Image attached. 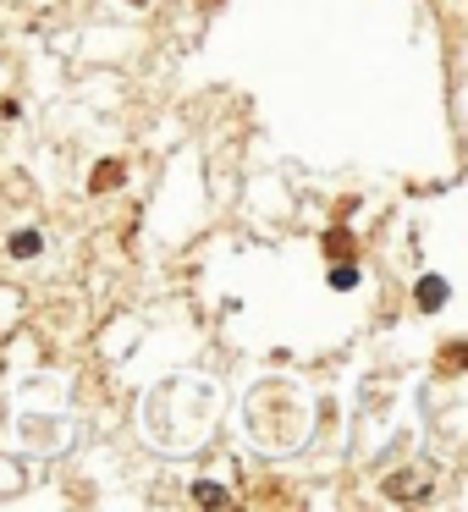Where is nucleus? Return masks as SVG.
Returning a JSON list of instances; mask_svg holds the SVG:
<instances>
[{"label": "nucleus", "instance_id": "nucleus-1", "mask_svg": "<svg viewBox=\"0 0 468 512\" xmlns=\"http://www.w3.org/2000/svg\"><path fill=\"white\" fill-rule=\"evenodd\" d=\"M413 298H419V309H441V303H446V281L441 276L419 281V292H413Z\"/></svg>", "mask_w": 468, "mask_h": 512}, {"label": "nucleus", "instance_id": "nucleus-2", "mask_svg": "<svg viewBox=\"0 0 468 512\" xmlns=\"http://www.w3.org/2000/svg\"><path fill=\"white\" fill-rule=\"evenodd\" d=\"M12 254H17V259H34V254H39V232H17V237H12Z\"/></svg>", "mask_w": 468, "mask_h": 512}, {"label": "nucleus", "instance_id": "nucleus-3", "mask_svg": "<svg viewBox=\"0 0 468 512\" xmlns=\"http://www.w3.org/2000/svg\"><path fill=\"white\" fill-rule=\"evenodd\" d=\"M331 287H358V270L353 265H331Z\"/></svg>", "mask_w": 468, "mask_h": 512}, {"label": "nucleus", "instance_id": "nucleus-4", "mask_svg": "<svg viewBox=\"0 0 468 512\" xmlns=\"http://www.w3.org/2000/svg\"><path fill=\"white\" fill-rule=\"evenodd\" d=\"M193 501H226L221 485H193Z\"/></svg>", "mask_w": 468, "mask_h": 512}, {"label": "nucleus", "instance_id": "nucleus-5", "mask_svg": "<svg viewBox=\"0 0 468 512\" xmlns=\"http://www.w3.org/2000/svg\"><path fill=\"white\" fill-rule=\"evenodd\" d=\"M111 182H122V171H111V166H105L100 177H94V193H105V188H111Z\"/></svg>", "mask_w": 468, "mask_h": 512}]
</instances>
